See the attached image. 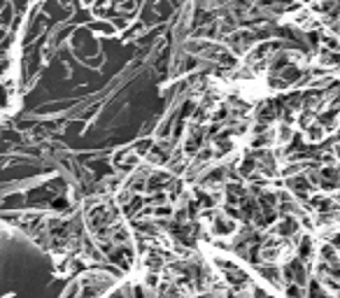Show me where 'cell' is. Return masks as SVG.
<instances>
[{"label": "cell", "mask_w": 340, "mask_h": 298, "mask_svg": "<svg viewBox=\"0 0 340 298\" xmlns=\"http://www.w3.org/2000/svg\"><path fill=\"white\" fill-rule=\"evenodd\" d=\"M205 221H207L205 224L207 231H210L215 238H228L238 231V224H235L231 217H226L224 212H210L205 217Z\"/></svg>", "instance_id": "obj_1"}, {"label": "cell", "mask_w": 340, "mask_h": 298, "mask_svg": "<svg viewBox=\"0 0 340 298\" xmlns=\"http://www.w3.org/2000/svg\"><path fill=\"white\" fill-rule=\"evenodd\" d=\"M203 140H205V133L200 131V128H194V131H189V138H187V145H184V151L194 156L198 149H200Z\"/></svg>", "instance_id": "obj_2"}]
</instances>
